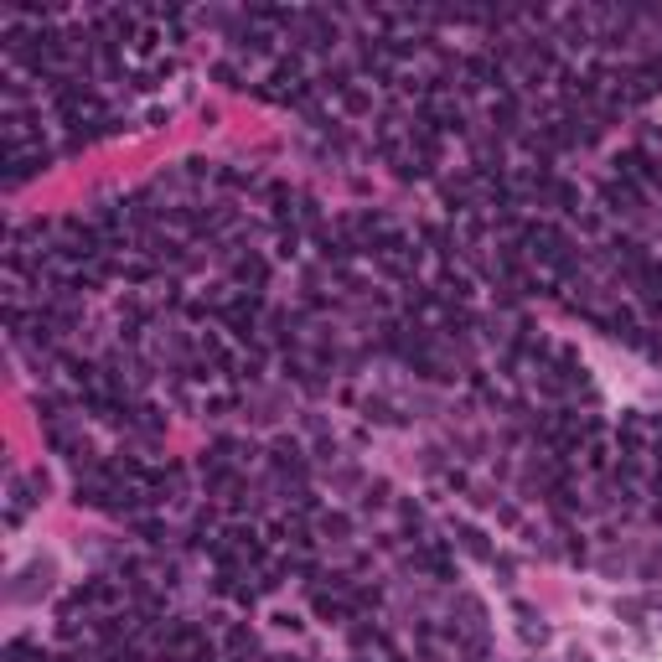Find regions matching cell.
<instances>
[{
	"mask_svg": "<svg viewBox=\"0 0 662 662\" xmlns=\"http://www.w3.org/2000/svg\"><path fill=\"white\" fill-rule=\"evenodd\" d=\"M31 508H42V492L31 486V477L21 471V466H11V477H5V528L16 533V528L27 523Z\"/></svg>",
	"mask_w": 662,
	"mask_h": 662,
	"instance_id": "cell-1",
	"label": "cell"
},
{
	"mask_svg": "<svg viewBox=\"0 0 662 662\" xmlns=\"http://www.w3.org/2000/svg\"><path fill=\"white\" fill-rule=\"evenodd\" d=\"M52 559H31L27 570L21 574H11V601H31V595H36V579H42V585H52Z\"/></svg>",
	"mask_w": 662,
	"mask_h": 662,
	"instance_id": "cell-2",
	"label": "cell"
}]
</instances>
